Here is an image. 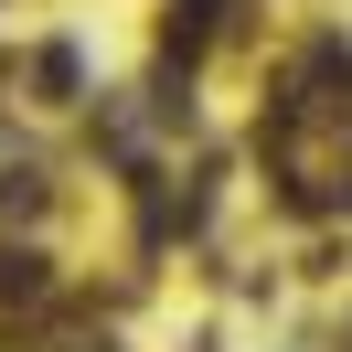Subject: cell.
Wrapping results in <instances>:
<instances>
[{
	"label": "cell",
	"mask_w": 352,
	"mask_h": 352,
	"mask_svg": "<svg viewBox=\"0 0 352 352\" xmlns=\"http://www.w3.org/2000/svg\"><path fill=\"white\" fill-rule=\"evenodd\" d=\"M0 299H43V256L32 245H0Z\"/></svg>",
	"instance_id": "1"
}]
</instances>
